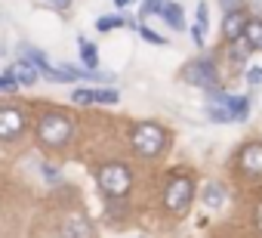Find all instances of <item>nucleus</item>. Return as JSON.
<instances>
[{"mask_svg":"<svg viewBox=\"0 0 262 238\" xmlns=\"http://www.w3.org/2000/svg\"><path fill=\"white\" fill-rule=\"evenodd\" d=\"M80 59H83V65L93 71V68L99 65V50H96L93 44H86V41H83V44H80Z\"/></svg>","mask_w":262,"mask_h":238,"instance_id":"obj_15","label":"nucleus"},{"mask_svg":"<svg viewBox=\"0 0 262 238\" xmlns=\"http://www.w3.org/2000/svg\"><path fill=\"white\" fill-rule=\"evenodd\" d=\"M56 4H59V7H68V0H56Z\"/></svg>","mask_w":262,"mask_h":238,"instance_id":"obj_28","label":"nucleus"},{"mask_svg":"<svg viewBox=\"0 0 262 238\" xmlns=\"http://www.w3.org/2000/svg\"><path fill=\"white\" fill-rule=\"evenodd\" d=\"M191 41H194L198 47H204V28H201V25H194V28H191Z\"/></svg>","mask_w":262,"mask_h":238,"instance_id":"obj_25","label":"nucleus"},{"mask_svg":"<svg viewBox=\"0 0 262 238\" xmlns=\"http://www.w3.org/2000/svg\"><path fill=\"white\" fill-rule=\"evenodd\" d=\"M96 183H99L102 195H108V198H123L129 189H133V173H129V167L120 164V161H108V164H102V167L96 170Z\"/></svg>","mask_w":262,"mask_h":238,"instance_id":"obj_2","label":"nucleus"},{"mask_svg":"<svg viewBox=\"0 0 262 238\" xmlns=\"http://www.w3.org/2000/svg\"><path fill=\"white\" fill-rule=\"evenodd\" d=\"M256 229H259V232H262V201H259V204H256Z\"/></svg>","mask_w":262,"mask_h":238,"instance_id":"obj_26","label":"nucleus"},{"mask_svg":"<svg viewBox=\"0 0 262 238\" xmlns=\"http://www.w3.org/2000/svg\"><path fill=\"white\" fill-rule=\"evenodd\" d=\"M231 111H234V121H247L250 117V102L244 96H231Z\"/></svg>","mask_w":262,"mask_h":238,"instance_id":"obj_16","label":"nucleus"},{"mask_svg":"<svg viewBox=\"0 0 262 238\" xmlns=\"http://www.w3.org/2000/svg\"><path fill=\"white\" fill-rule=\"evenodd\" d=\"M139 37H145V41H148V44H155V47H164V44H167V37H161V34H158V31H151L148 25H139Z\"/></svg>","mask_w":262,"mask_h":238,"instance_id":"obj_19","label":"nucleus"},{"mask_svg":"<svg viewBox=\"0 0 262 238\" xmlns=\"http://www.w3.org/2000/svg\"><path fill=\"white\" fill-rule=\"evenodd\" d=\"M25 111L16 105H0V143H13L25 133Z\"/></svg>","mask_w":262,"mask_h":238,"instance_id":"obj_6","label":"nucleus"},{"mask_svg":"<svg viewBox=\"0 0 262 238\" xmlns=\"http://www.w3.org/2000/svg\"><path fill=\"white\" fill-rule=\"evenodd\" d=\"M207 13H210V10H207V4H198V25H201V28H207V19H210Z\"/></svg>","mask_w":262,"mask_h":238,"instance_id":"obj_24","label":"nucleus"},{"mask_svg":"<svg viewBox=\"0 0 262 238\" xmlns=\"http://www.w3.org/2000/svg\"><path fill=\"white\" fill-rule=\"evenodd\" d=\"M114 4H117V7H126V4H129V0H114Z\"/></svg>","mask_w":262,"mask_h":238,"instance_id":"obj_27","label":"nucleus"},{"mask_svg":"<svg viewBox=\"0 0 262 238\" xmlns=\"http://www.w3.org/2000/svg\"><path fill=\"white\" fill-rule=\"evenodd\" d=\"M71 99H74L77 105H90V102H99V90H86V87H77V90L71 93Z\"/></svg>","mask_w":262,"mask_h":238,"instance_id":"obj_17","label":"nucleus"},{"mask_svg":"<svg viewBox=\"0 0 262 238\" xmlns=\"http://www.w3.org/2000/svg\"><path fill=\"white\" fill-rule=\"evenodd\" d=\"M129 146H133V152L139 158H158L164 149H167V130L161 124H139L133 127V133H129Z\"/></svg>","mask_w":262,"mask_h":238,"instance_id":"obj_3","label":"nucleus"},{"mask_svg":"<svg viewBox=\"0 0 262 238\" xmlns=\"http://www.w3.org/2000/svg\"><path fill=\"white\" fill-rule=\"evenodd\" d=\"M244 25H247V16L237 10V13H225V19H222V37L228 41V44H234V41H241L244 37Z\"/></svg>","mask_w":262,"mask_h":238,"instance_id":"obj_11","label":"nucleus"},{"mask_svg":"<svg viewBox=\"0 0 262 238\" xmlns=\"http://www.w3.org/2000/svg\"><path fill=\"white\" fill-rule=\"evenodd\" d=\"M120 25H123V19H120V16H105V19H99V22H96V28H99V31H111V28H120Z\"/></svg>","mask_w":262,"mask_h":238,"instance_id":"obj_20","label":"nucleus"},{"mask_svg":"<svg viewBox=\"0 0 262 238\" xmlns=\"http://www.w3.org/2000/svg\"><path fill=\"white\" fill-rule=\"evenodd\" d=\"M247 81H250V87H259V84H262V65H253V68L247 71Z\"/></svg>","mask_w":262,"mask_h":238,"instance_id":"obj_21","label":"nucleus"},{"mask_svg":"<svg viewBox=\"0 0 262 238\" xmlns=\"http://www.w3.org/2000/svg\"><path fill=\"white\" fill-rule=\"evenodd\" d=\"M71 136H74V124L62 111H47L37 121V143L47 149H62L71 143Z\"/></svg>","mask_w":262,"mask_h":238,"instance_id":"obj_1","label":"nucleus"},{"mask_svg":"<svg viewBox=\"0 0 262 238\" xmlns=\"http://www.w3.org/2000/svg\"><path fill=\"white\" fill-rule=\"evenodd\" d=\"M237 167L247 173V176H262V143H247L241 152H237Z\"/></svg>","mask_w":262,"mask_h":238,"instance_id":"obj_7","label":"nucleus"},{"mask_svg":"<svg viewBox=\"0 0 262 238\" xmlns=\"http://www.w3.org/2000/svg\"><path fill=\"white\" fill-rule=\"evenodd\" d=\"M207 114H210V121H216V124H228V121H234L231 96H225L222 90L213 93V99H210V105H207Z\"/></svg>","mask_w":262,"mask_h":238,"instance_id":"obj_8","label":"nucleus"},{"mask_svg":"<svg viewBox=\"0 0 262 238\" xmlns=\"http://www.w3.org/2000/svg\"><path fill=\"white\" fill-rule=\"evenodd\" d=\"M241 41H244L247 50H262V19H247Z\"/></svg>","mask_w":262,"mask_h":238,"instance_id":"obj_13","label":"nucleus"},{"mask_svg":"<svg viewBox=\"0 0 262 238\" xmlns=\"http://www.w3.org/2000/svg\"><path fill=\"white\" fill-rule=\"evenodd\" d=\"M182 77L198 87V90H207V93H219V71L213 65V59H191L182 71Z\"/></svg>","mask_w":262,"mask_h":238,"instance_id":"obj_5","label":"nucleus"},{"mask_svg":"<svg viewBox=\"0 0 262 238\" xmlns=\"http://www.w3.org/2000/svg\"><path fill=\"white\" fill-rule=\"evenodd\" d=\"M13 90H19V84L10 74H4V77H0V93H13Z\"/></svg>","mask_w":262,"mask_h":238,"instance_id":"obj_22","label":"nucleus"},{"mask_svg":"<svg viewBox=\"0 0 262 238\" xmlns=\"http://www.w3.org/2000/svg\"><path fill=\"white\" fill-rule=\"evenodd\" d=\"M194 201V180L185 176V173H176L167 180V189H164V207L173 213V216H185L188 207Z\"/></svg>","mask_w":262,"mask_h":238,"instance_id":"obj_4","label":"nucleus"},{"mask_svg":"<svg viewBox=\"0 0 262 238\" xmlns=\"http://www.w3.org/2000/svg\"><path fill=\"white\" fill-rule=\"evenodd\" d=\"M201 201H204L207 210H219V207L225 204V189H222L219 183H207L204 192H201Z\"/></svg>","mask_w":262,"mask_h":238,"instance_id":"obj_12","label":"nucleus"},{"mask_svg":"<svg viewBox=\"0 0 262 238\" xmlns=\"http://www.w3.org/2000/svg\"><path fill=\"white\" fill-rule=\"evenodd\" d=\"M164 4H167V0H145V4L139 7V19H145V16H161Z\"/></svg>","mask_w":262,"mask_h":238,"instance_id":"obj_18","label":"nucleus"},{"mask_svg":"<svg viewBox=\"0 0 262 238\" xmlns=\"http://www.w3.org/2000/svg\"><path fill=\"white\" fill-rule=\"evenodd\" d=\"M62 232H65V238H99V235H96V226H93L90 216H83V213H71V216L65 220Z\"/></svg>","mask_w":262,"mask_h":238,"instance_id":"obj_9","label":"nucleus"},{"mask_svg":"<svg viewBox=\"0 0 262 238\" xmlns=\"http://www.w3.org/2000/svg\"><path fill=\"white\" fill-rule=\"evenodd\" d=\"M219 4H222L225 13H237V10L244 7V0H219Z\"/></svg>","mask_w":262,"mask_h":238,"instance_id":"obj_23","label":"nucleus"},{"mask_svg":"<svg viewBox=\"0 0 262 238\" xmlns=\"http://www.w3.org/2000/svg\"><path fill=\"white\" fill-rule=\"evenodd\" d=\"M19 87H31V84H37V77H40V68L37 65H31L28 59H16L13 65H10V71H7Z\"/></svg>","mask_w":262,"mask_h":238,"instance_id":"obj_10","label":"nucleus"},{"mask_svg":"<svg viewBox=\"0 0 262 238\" xmlns=\"http://www.w3.org/2000/svg\"><path fill=\"white\" fill-rule=\"evenodd\" d=\"M161 19L173 28V31H182L185 28V16H182V7L179 4H173V0H167L164 4V10H161Z\"/></svg>","mask_w":262,"mask_h":238,"instance_id":"obj_14","label":"nucleus"}]
</instances>
